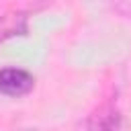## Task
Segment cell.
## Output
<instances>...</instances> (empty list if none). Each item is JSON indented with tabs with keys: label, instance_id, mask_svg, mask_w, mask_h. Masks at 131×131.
<instances>
[{
	"label": "cell",
	"instance_id": "obj_1",
	"mask_svg": "<svg viewBox=\"0 0 131 131\" xmlns=\"http://www.w3.org/2000/svg\"><path fill=\"white\" fill-rule=\"evenodd\" d=\"M33 88V76L20 68L0 70V92L6 96H20Z\"/></svg>",
	"mask_w": 131,
	"mask_h": 131
},
{
	"label": "cell",
	"instance_id": "obj_2",
	"mask_svg": "<svg viewBox=\"0 0 131 131\" xmlns=\"http://www.w3.org/2000/svg\"><path fill=\"white\" fill-rule=\"evenodd\" d=\"M27 31V14L16 10L0 16V41L12 37V35H23Z\"/></svg>",
	"mask_w": 131,
	"mask_h": 131
},
{
	"label": "cell",
	"instance_id": "obj_3",
	"mask_svg": "<svg viewBox=\"0 0 131 131\" xmlns=\"http://www.w3.org/2000/svg\"><path fill=\"white\" fill-rule=\"evenodd\" d=\"M117 129H119V115L115 111H100L92 119H88L82 131H117Z\"/></svg>",
	"mask_w": 131,
	"mask_h": 131
}]
</instances>
